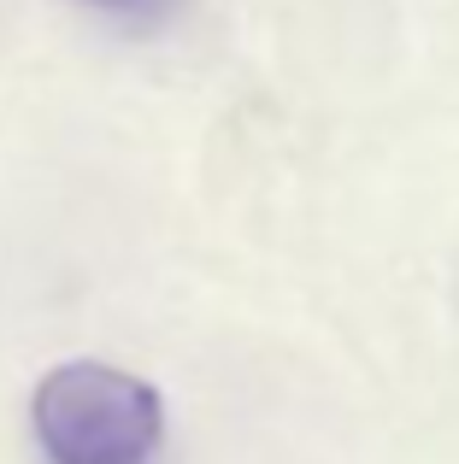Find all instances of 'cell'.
<instances>
[{
    "instance_id": "6da1fadb",
    "label": "cell",
    "mask_w": 459,
    "mask_h": 464,
    "mask_svg": "<svg viewBox=\"0 0 459 464\" xmlns=\"http://www.w3.org/2000/svg\"><path fill=\"white\" fill-rule=\"evenodd\" d=\"M30 423L47 464H148L165 441V400L118 364L71 359L35 382Z\"/></svg>"
},
{
    "instance_id": "7a4b0ae2",
    "label": "cell",
    "mask_w": 459,
    "mask_h": 464,
    "mask_svg": "<svg viewBox=\"0 0 459 464\" xmlns=\"http://www.w3.org/2000/svg\"><path fill=\"white\" fill-rule=\"evenodd\" d=\"M94 6H136V0H94Z\"/></svg>"
}]
</instances>
